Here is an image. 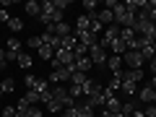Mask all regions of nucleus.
<instances>
[{
	"mask_svg": "<svg viewBox=\"0 0 156 117\" xmlns=\"http://www.w3.org/2000/svg\"><path fill=\"white\" fill-rule=\"evenodd\" d=\"M23 99H26L31 107H37V101H39V94H37V91H26V94H23Z\"/></svg>",
	"mask_w": 156,
	"mask_h": 117,
	"instance_id": "obj_27",
	"label": "nucleus"
},
{
	"mask_svg": "<svg viewBox=\"0 0 156 117\" xmlns=\"http://www.w3.org/2000/svg\"><path fill=\"white\" fill-rule=\"evenodd\" d=\"M39 101H42V104H50V101H52V91L50 89L42 91V94H39Z\"/></svg>",
	"mask_w": 156,
	"mask_h": 117,
	"instance_id": "obj_32",
	"label": "nucleus"
},
{
	"mask_svg": "<svg viewBox=\"0 0 156 117\" xmlns=\"http://www.w3.org/2000/svg\"><path fill=\"white\" fill-rule=\"evenodd\" d=\"M99 117H104V112H101V115H99Z\"/></svg>",
	"mask_w": 156,
	"mask_h": 117,
	"instance_id": "obj_50",
	"label": "nucleus"
},
{
	"mask_svg": "<svg viewBox=\"0 0 156 117\" xmlns=\"http://www.w3.org/2000/svg\"><path fill=\"white\" fill-rule=\"evenodd\" d=\"M68 94H70L73 99H78V96H81V86H70V89H68Z\"/></svg>",
	"mask_w": 156,
	"mask_h": 117,
	"instance_id": "obj_42",
	"label": "nucleus"
},
{
	"mask_svg": "<svg viewBox=\"0 0 156 117\" xmlns=\"http://www.w3.org/2000/svg\"><path fill=\"white\" fill-rule=\"evenodd\" d=\"M57 117H76V107H68V109H62Z\"/></svg>",
	"mask_w": 156,
	"mask_h": 117,
	"instance_id": "obj_39",
	"label": "nucleus"
},
{
	"mask_svg": "<svg viewBox=\"0 0 156 117\" xmlns=\"http://www.w3.org/2000/svg\"><path fill=\"white\" fill-rule=\"evenodd\" d=\"M0 109H3V104H0Z\"/></svg>",
	"mask_w": 156,
	"mask_h": 117,
	"instance_id": "obj_51",
	"label": "nucleus"
},
{
	"mask_svg": "<svg viewBox=\"0 0 156 117\" xmlns=\"http://www.w3.org/2000/svg\"><path fill=\"white\" fill-rule=\"evenodd\" d=\"M83 8H86V13H91V11H96V3L94 0H83Z\"/></svg>",
	"mask_w": 156,
	"mask_h": 117,
	"instance_id": "obj_40",
	"label": "nucleus"
},
{
	"mask_svg": "<svg viewBox=\"0 0 156 117\" xmlns=\"http://www.w3.org/2000/svg\"><path fill=\"white\" fill-rule=\"evenodd\" d=\"M109 50L115 52V55H120V57H122L125 52H128V44H125L122 39H115V42H112V44H109Z\"/></svg>",
	"mask_w": 156,
	"mask_h": 117,
	"instance_id": "obj_15",
	"label": "nucleus"
},
{
	"mask_svg": "<svg viewBox=\"0 0 156 117\" xmlns=\"http://www.w3.org/2000/svg\"><path fill=\"white\" fill-rule=\"evenodd\" d=\"M8 29H11V31H21V29H23V21H21V18H11Z\"/></svg>",
	"mask_w": 156,
	"mask_h": 117,
	"instance_id": "obj_28",
	"label": "nucleus"
},
{
	"mask_svg": "<svg viewBox=\"0 0 156 117\" xmlns=\"http://www.w3.org/2000/svg\"><path fill=\"white\" fill-rule=\"evenodd\" d=\"M76 37H78V42L83 47H94L96 42H99V37H96L94 31H81V34H76Z\"/></svg>",
	"mask_w": 156,
	"mask_h": 117,
	"instance_id": "obj_7",
	"label": "nucleus"
},
{
	"mask_svg": "<svg viewBox=\"0 0 156 117\" xmlns=\"http://www.w3.org/2000/svg\"><path fill=\"white\" fill-rule=\"evenodd\" d=\"M13 86H16V81H13V78H5V81L0 83V96H3V94H11Z\"/></svg>",
	"mask_w": 156,
	"mask_h": 117,
	"instance_id": "obj_21",
	"label": "nucleus"
},
{
	"mask_svg": "<svg viewBox=\"0 0 156 117\" xmlns=\"http://www.w3.org/2000/svg\"><path fill=\"white\" fill-rule=\"evenodd\" d=\"M135 37H138V34H135L133 29H120V39H122L125 44H130V42H133Z\"/></svg>",
	"mask_w": 156,
	"mask_h": 117,
	"instance_id": "obj_18",
	"label": "nucleus"
},
{
	"mask_svg": "<svg viewBox=\"0 0 156 117\" xmlns=\"http://www.w3.org/2000/svg\"><path fill=\"white\" fill-rule=\"evenodd\" d=\"M86 78H89V76H86V73L76 70V73H73V76H70V81H73V86H83V83H86Z\"/></svg>",
	"mask_w": 156,
	"mask_h": 117,
	"instance_id": "obj_23",
	"label": "nucleus"
},
{
	"mask_svg": "<svg viewBox=\"0 0 156 117\" xmlns=\"http://www.w3.org/2000/svg\"><path fill=\"white\" fill-rule=\"evenodd\" d=\"M42 44H44V42H42V34H39V37H31V39H29V47H34V50H39Z\"/></svg>",
	"mask_w": 156,
	"mask_h": 117,
	"instance_id": "obj_30",
	"label": "nucleus"
},
{
	"mask_svg": "<svg viewBox=\"0 0 156 117\" xmlns=\"http://www.w3.org/2000/svg\"><path fill=\"white\" fill-rule=\"evenodd\" d=\"M76 47H78V37H76V34H70V37H65V39H62V42H60V50H76Z\"/></svg>",
	"mask_w": 156,
	"mask_h": 117,
	"instance_id": "obj_14",
	"label": "nucleus"
},
{
	"mask_svg": "<svg viewBox=\"0 0 156 117\" xmlns=\"http://www.w3.org/2000/svg\"><path fill=\"white\" fill-rule=\"evenodd\" d=\"M99 89H101V86L96 83L94 78H86V83L81 86V96H86V99H89V96H94V94H96Z\"/></svg>",
	"mask_w": 156,
	"mask_h": 117,
	"instance_id": "obj_5",
	"label": "nucleus"
},
{
	"mask_svg": "<svg viewBox=\"0 0 156 117\" xmlns=\"http://www.w3.org/2000/svg\"><path fill=\"white\" fill-rule=\"evenodd\" d=\"M23 83H26V89L31 91L34 86H37V76H31V73H29V76H26V81H23Z\"/></svg>",
	"mask_w": 156,
	"mask_h": 117,
	"instance_id": "obj_35",
	"label": "nucleus"
},
{
	"mask_svg": "<svg viewBox=\"0 0 156 117\" xmlns=\"http://www.w3.org/2000/svg\"><path fill=\"white\" fill-rule=\"evenodd\" d=\"M86 104H89V107H94V109H96V107H99V109H104V104H107V96H104V91L99 89L94 96H89V99H86Z\"/></svg>",
	"mask_w": 156,
	"mask_h": 117,
	"instance_id": "obj_6",
	"label": "nucleus"
},
{
	"mask_svg": "<svg viewBox=\"0 0 156 117\" xmlns=\"http://www.w3.org/2000/svg\"><path fill=\"white\" fill-rule=\"evenodd\" d=\"M39 57H42V60H52V57H55V50L47 47V44H42L39 47Z\"/></svg>",
	"mask_w": 156,
	"mask_h": 117,
	"instance_id": "obj_22",
	"label": "nucleus"
},
{
	"mask_svg": "<svg viewBox=\"0 0 156 117\" xmlns=\"http://www.w3.org/2000/svg\"><path fill=\"white\" fill-rule=\"evenodd\" d=\"M151 62V70H154V76H156V57H154V60H148Z\"/></svg>",
	"mask_w": 156,
	"mask_h": 117,
	"instance_id": "obj_47",
	"label": "nucleus"
},
{
	"mask_svg": "<svg viewBox=\"0 0 156 117\" xmlns=\"http://www.w3.org/2000/svg\"><path fill=\"white\" fill-rule=\"evenodd\" d=\"M62 109H65V107H62L60 101H55V99H52L50 104H47V112H55V115H57V112H62Z\"/></svg>",
	"mask_w": 156,
	"mask_h": 117,
	"instance_id": "obj_29",
	"label": "nucleus"
},
{
	"mask_svg": "<svg viewBox=\"0 0 156 117\" xmlns=\"http://www.w3.org/2000/svg\"><path fill=\"white\" fill-rule=\"evenodd\" d=\"M73 55H76V60H78V57H89V47H83L81 42H78V47L73 50Z\"/></svg>",
	"mask_w": 156,
	"mask_h": 117,
	"instance_id": "obj_26",
	"label": "nucleus"
},
{
	"mask_svg": "<svg viewBox=\"0 0 156 117\" xmlns=\"http://www.w3.org/2000/svg\"><path fill=\"white\" fill-rule=\"evenodd\" d=\"M52 3H55V8H57V11H65V8L70 5V0H52Z\"/></svg>",
	"mask_w": 156,
	"mask_h": 117,
	"instance_id": "obj_37",
	"label": "nucleus"
},
{
	"mask_svg": "<svg viewBox=\"0 0 156 117\" xmlns=\"http://www.w3.org/2000/svg\"><path fill=\"white\" fill-rule=\"evenodd\" d=\"M76 68H78L81 73H86V70L94 68V62H91V57H78V60H76Z\"/></svg>",
	"mask_w": 156,
	"mask_h": 117,
	"instance_id": "obj_17",
	"label": "nucleus"
},
{
	"mask_svg": "<svg viewBox=\"0 0 156 117\" xmlns=\"http://www.w3.org/2000/svg\"><path fill=\"white\" fill-rule=\"evenodd\" d=\"M76 117H96L94 115V107H89L83 101V104H76Z\"/></svg>",
	"mask_w": 156,
	"mask_h": 117,
	"instance_id": "obj_13",
	"label": "nucleus"
},
{
	"mask_svg": "<svg viewBox=\"0 0 156 117\" xmlns=\"http://www.w3.org/2000/svg\"><path fill=\"white\" fill-rule=\"evenodd\" d=\"M138 96H140V101H143V104H154V96H156V91L151 89V86H143V89L138 91Z\"/></svg>",
	"mask_w": 156,
	"mask_h": 117,
	"instance_id": "obj_10",
	"label": "nucleus"
},
{
	"mask_svg": "<svg viewBox=\"0 0 156 117\" xmlns=\"http://www.w3.org/2000/svg\"><path fill=\"white\" fill-rule=\"evenodd\" d=\"M0 21H3V23H11V13H8L5 8H3V11H0Z\"/></svg>",
	"mask_w": 156,
	"mask_h": 117,
	"instance_id": "obj_44",
	"label": "nucleus"
},
{
	"mask_svg": "<svg viewBox=\"0 0 156 117\" xmlns=\"http://www.w3.org/2000/svg\"><path fill=\"white\" fill-rule=\"evenodd\" d=\"M52 68L57 65H70V62H76V55H73L70 50H55V57H52Z\"/></svg>",
	"mask_w": 156,
	"mask_h": 117,
	"instance_id": "obj_2",
	"label": "nucleus"
},
{
	"mask_svg": "<svg viewBox=\"0 0 156 117\" xmlns=\"http://www.w3.org/2000/svg\"><path fill=\"white\" fill-rule=\"evenodd\" d=\"M115 39H120V26H117V23H112V26L104 29V37L99 39V44L104 47V50H109V44L115 42Z\"/></svg>",
	"mask_w": 156,
	"mask_h": 117,
	"instance_id": "obj_3",
	"label": "nucleus"
},
{
	"mask_svg": "<svg viewBox=\"0 0 156 117\" xmlns=\"http://www.w3.org/2000/svg\"><path fill=\"white\" fill-rule=\"evenodd\" d=\"M23 11H26V16H34V18H39V13H42V5H39L37 0H29L26 5H23Z\"/></svg>",
	"mask_w": 156,
	"mask_h": 117,
	"instance_id": "obj_12",
	"label": "nucleus"
},
{
	"mask_svg": "<svg viewBox=\"0 0 156 117\" xmlns=\"http://www.w3.org/2000/svg\"><path fill=\"white\" fill-rule=\"evenodd\" d=\"M120 86H122V78H120V76H115V78L109 81V89H112V91H117Z\"/></svg>",
	"mask_w": 156,
	"mask_h": 117,
	"instance_id": "obj_34",
	"label": "nucleus"
},
{
	"mask_svg": "<svg viewBox=\"0 0 156 117\" xmlns=\"http://www.w3.org/2000/svg\"><path fill=\"white\" fill-rule=\"evenodd\" d=\"M120 109H122L120 99H117V96H109V99H107V104H104V112H120Z\"/></svg>",
	"mask_w": 156,
	"mask_h": 117,
	"instance_id": "obj_16",
	"label": "nucleus"
},
{
	"mask_svg": "<svg viewBox=\"0 0 156 117\" xmlns=\"http://www.w3.org/2000/svg\"><path fill=\"white\" fill-rule=\"evenodd\" d=\"M50 89V81H44V78H37V86H34L31 91H37V94H42V91Z\"/></svg>",
	"mask_w": 156,
	"mask_h": 117,
	"instance_id": "obj_25",
	"label": "nucleus"
},
{
	"mask_svg": "<svg viewBox=\"0 0 156 117\" xmlns=\"http://www.w3.org/2000/svg\"><path fill=\"white\" fill-rule=\"evenodd\" d=\"M99 23H101V26H112V23H115V13H112V11H107V8H101V11H99Z\"/></svg>",
	"mask_w": 156,
	"mask_h": 117,
	"instance_id": "obj_11",
	"label": "nucleus"
},
{
	"mask_svg": "<svg viewBox=\"0 0 156 117\" xmlns=\"http://www.w3.org/2000/svg\"><path fill=\"white\" fill-rule=\"evenodd\" d=\"M143 112H146V117H156V104H148Z\"/></svg>",
	"mask_w": 156,
	"mask_h": 117,
	"instance_id": "obj_43",
	"label": "nucleus"
},
{
	"mask_svg": "<svg viewBox=\"0 0 156 117\" xmlns=\"http://www.w3.org/2000/svg\"><path fill=\"white\" fill-rule=\"evenodd\" d=\"M122 62L130 68V70H140V68H143V62H146V57L140 55V52H135V50H128V52L122 55Z\"/></svg>",
	"mask_w": 156,
	"mask_h": 117,
	"instance_id": "obj_1",
	"label": "nucleus"
},
{
	"mask_svg": "<svg viewBox=\"0 0 156 117\" xmlns=\"http://www.w3.org/2000/svg\"><path fill=\"white\" fill-rule=\"evenodd\" d=\"M138 109V101L135 99H130V101H125L122 104V112H125V117H133V112Z\"/></svg>",
	"mask_w": 156,
	"mask_h": 117,
	"instance_id": "obj_20",
	"label": "nucleus"
},
{
	"mask_svg": "<svg viewBox=\"0 0 156 117\" xmlns=\"http://www.w3.org/2000/svg\"><path fill=\"white\" fill-rule=\"evenodd\" d=\"M29 117H42V112H39L37 107H29Z\"/></svg>",
	"mask_w": 156,
	"mask_h": 117,
	"instance_id": "obj_45",
	"label": "nucleus"
},
{
	"mask_svg": "<svg viewBox=\"0 0 156 117\" xmlns=\"http://www.w3.org/2000/svg\"><path fill=\"white\" fill-rule=\"evenodd\" d=\"M120 89H122L128 96H135V94H138V83H130V81H122V86H120Z\"/></svg>",
	"mask_w": 156,
	"mask_h": 117,
	"instance_id": "obj_19",
	"label": "nucleus"
},
{
	"mask_svg": "<svg viewBox=\"0 0 156 117\" xmlns=\"http://www.w3.org/2000/svg\"><path fill=\"white\" fill-rule=\"evenodd\" d=\"M120 78H122V81H130V83H140V81H143V70H122Z\"/></svg>",
	"mask_w": 156,
	"mask_h": 117,
	"instance_id": "obj_8",
	"label": "nucleus"
},
{
	"mask_svg": "<svg viewBox=\"0 0 156 117\" xmlns=\"http://www.w3.org/2000/svg\"><path fill=\"white\" fill-rule=\"evenodd\" d=\"M91 31H94L96 37H99V31H104V26H101L99 21H91Z\"/></svg>",
	"mask_w": 156,
	"mask_h": 117,
	"instance_id": "obj_41",
	"label": "nucleus"
},
{
	"mask_svg": "<svg viewBox=\"0 0 156 117\" xmlns=\"http://www.w3.org/2000/svg\"><path fill=\"white\" fill-rule=\"evenodd\" d=\"M89 57H91L94 65H107V50L99 44V42H96L94 47H89Z\"/></svg>",
	"mask_w": 156,
	"mask_h": 117,
	"instance_id": "obj_4",
	"label": "nucleus"
},
{
	"mask_svg": "<svg viewBox=\"0 0 156 117\" xmlns=\"http://www.w3.org/2000/svg\"><path fill=\"white\" fill-rule=\"evenodd\" d=\"M104 117H125V112L120 109V112H104Z\"/></svg>",
	"mask_w": 156,
	"mask_h": 117,
	"instance_id": "obj_46",
	"label": "nucleus"
},
{
	"mask_svg": "<svg viewBox=\"0 0 156 117\" xmlns=\"http://www.w3.org/2000/svg\"><path fill=\"white\" fill-rule=\"evenodd\" d=\"M148 86H151V89H154V91H156V76H154V78H151V83H148Z\"/></svg>",
	"mask_w": 156,
	"mask_h": 117,
	"instance_id": "obj_48",
	"label": "nucleus"
},
{
	"mask_svg": "<svg viewBox=\"0 0 156 117\" xmlns=\"http://www.w3.org/2000/svg\"><path fill=\"white\" fill-rule=\"evenodd\" d=\"M18 55H21V52H16V50H5V62H13V60H18Z\"/></svg>",
	"mask_w": 156,
	"mask_h": 117,
	"instance_id": "obj_33",
	"label": "nucleus"
},
{
	"mask_svg": "<svg viewBox=\"0 0 156 117\" xmlns=\"http://www.w3.org/2000/svg\"><path fill=\"white\" fill-rule=\"evenodd\" d=\"M62 21H65V18H62V11L55 8V13H52V26H55V23H62Z\"/></svg>",
	"mask_w": 156,
	"mask_h": 117,
	"instance_id": "obj_36",
	"label": "nucleus"
},
{
	"mask_svg": "<svg viewBox=\"0 0 156 117\" xmlns=\"http://www.w3.org/2000/svg\"><path fill=\"white\" fill-rule=\"evenodd\" d=\"M3 117H16V107H3Z\"/></svg>",
	"mask_w": 156,
	"mask_h": 117,
	"instance_id": "obj_38",
	"label": "nucleus"
},
{
	"mask_svg": "<svg viewBox=\"0 0 156 117\" xmlns=\"http://www.w3.org/2000/svg\"><path fill=\"white\" fill-rule=\"evenodd\" d=\"M3 70H5V65H0V73H3Z\"/></svg>",
	"mask_w": 156,
	"mask_h": 117,
	"instance_id": "obj_49",
	"label": "nucleus"
},
{
	"mask_svg": "<svg viewBox=\"0 0 156 117\" xmlns=\"http://www.w3.org/2000/svg\"><path fill=\"white\" fill-rule=\"evenodd\" d=\"M8 50H16V52H21V42H18L16 37H11V39H8Z\"/></svg>",
	"mask_w": 156,
	"mask_h": 117,
	"instance_id": "obj_31",
	"label": "nucleus"
},
{
	"mask_svg": "<svg viewBox=\"0 0 156 117\" xmlns=\"http://www.w3.org/2000/svg\"><path fill=\"white\" fill-rule=\"evenodd\" d=\"M107 68H109V70L115 73V76H120V73H122V70H120V68H122V57H120V55L107 57Z\"/></svg>",
	"mask_w": 156,
	"mask_h": 117,
	"instance_id": "obj_9",
	"label": "nucleus"
},
{
	"mask_svg": "<svg viewBox=\"0 0 156 117\" xmlns=\"http://www.w3.org/2000/svg\"><path fill=\"white\" fill-rule=\"evenodd\" d=\"M16 62H18V68H29V65H31V55H29V52H21Z\"/></svg>",
	"mask_w": 156,
	"mask_h": 117,
	"instance_id": "obj_24",
	"label": "nucleus"
}]
</instances>
